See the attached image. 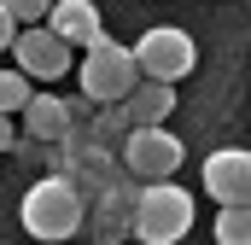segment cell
<instances>
[{"label": "cell", "mask_w": 251, "mask_h": 245, "mask_svg": "<svg viewBox=\"0 0 251 245\" xmlns=\"http://www.w3.org/2000/svg\"><path fill=\"white\" fill-rule=\"evenodd\" d=\"M193 228V198L187 187H176L170 175L164 181H140V198H134V234L146 245H176L187 240Z\"/></svg>", "instance_id": "6da1fadb"}, {"label": "cell", "mask_w": 251, "mask_h": 245, "mask_svg": "<svg viewBox=\"0 0 251 245\" xmlns=\"http://www.w3.org/2000/svg\"><path fill=\"white\" fill-rule=\"evenodd\" d=\"M82 228V193L70 175H47L24 193V234L35 240H70Z\"/></svg>", "instance_id": "7a4b0ae2"}, {"label": "cell", "mask_w": 251, "mask_h": 245, "mask_svg": "<svg viewBox=\"0 0 251 245\" xmlns=\"http://www.w3.org/2000/svg\"><path fill=\"white\" fill-rule=\"evenodd\" d=\"M76 76H82V94L94 99V105H111V99H123L128 88H134V53H128L123 41H111V35H94L88 41V59L76 64Z\"/></svg>", "instance_id": "3957f363"}, {"label": "cell", "mask_w": 251, "mask_h": 245, "mask_svg": "<svg viewBox=\"0 0 251 245\" xmlns=\"http://www.w3.org/2000/svg\"><path fill=\"white\" fill-rule=\"evenodd\" d=\"M128 53H134V70L140 76H158V82H181V76H193V64H199L193 35L176 29V24H152Z\"/></svg>", "instance_id": "277c9868"}, {"label": "cell", "mask_w": 251, "mask_h": 245, "mask_svg": "<svg viewBox=\"0 0 251 245\" xmlns=\"http://www.w3.org/2000/svg\"><path fill=\"white\" fill-rule=\"evenodd\" d=\"M123 164H128V175H140V181H164V175L181 170V140L164 122H128Z\"/></svg>", "instance_id": "5b68a950"}, {"label": "cell", "mask_w": 251, "mask_h": 245, "mask_svg": "<svg viewBox=\"0 0 251 245\" xmlns=\"http://www.w3.org/2000/svg\"><path fill=\"white\" fill-rule=\"evenodd\" d=\"M6 53L18 59V70H24L29 82H59L64 70H70V41H64V35H53L47 24H29V29H18Z\"/></svg>", "instance_id": "8992f818"}, {"label": "cell", "mask_w": 251, "mask_h": 245, "mask_svg": "<svg viewBox=\"0 0 251 245\" xmlns=\"http://www.w3.org/2000/svg\"><path fill=\"white\" fill-rule=\"evenodd\" d=\"M204 193L216 204H246L251 198V152L246 146H222L204 158Z\"/></svg>", "instance_id": "52a82bcc"}, {"label": "cell", "mask_w": 251, "mask_h": 245, "mask_svg": "<svg viewBox=\"0 0 251 245\" xmlns=\"http://www.w3.org/2000/svg\"><path fill=\"white\" fill-rule=\"evenodd\" d=\"M47 29L64 35L70 47H88L94 35H105V24H100V6H94V0H53V6H47Z\"/></svg>", "instance_id": "ba28073f"}, {"label": "cell", "mask_w": 251, "mask_h": 245, "mask_svg": "<svg viewBox=\"0 0 251 245\" xmlns=\"http://www.w3.org/2000/svg\"><path fill=\"white\" fill-rule=\"evenodd\" d=\"M170 111H176V82L134 76V88L123 94V117H128V122H164Z\"/></svg>", "instance_id": "9c48e42d"}, {"label": "cell", "mask_w": 251, "mask_h": 245, "mask_svg": "<svg viewBox=\"0 0 251 245\" xmlns=\"http://www.w3.org/2000/svg\"><path fill=\"white\" fill-rule=\"evenodd\" d=\"M24 128H29L35 140H64V134H70V105L53 99V94H29V99H24Z\"/></svg>", "instance_id": "30bf717a"}, {"label": "cell", "mask_w": 251, "mask_h": 245, "mask_svg": "<svg viewBox=\"0 0 251 245\" xmlns=\"http://www.w3.org/2000/svg\"><path fill=\"white\" fill-rule=\"evenodd\" d=\"M251 240V198L216 210V245H246Z\"/></svg>", "instance_id": "8fae6325"}, {"label": "cell", "mask_w": 251, "mask_h": 245, "mask_svg": "<svg viewBox=\"0 0 251 245\" xmlns=\"http://www.w3.org/2000/svg\"><path fill=\"white\" fill-rule=\"evenodd\" d=\"M35 88H29V76L24 70H0V111L12 117V111H24V99H29Z\"/></svg>", "instance_id": "7c38bea8"}, {"label": "cell", "mask_w": 251, "mask_h": 245, "mask_svg": "<svg viewBox=\"0 0 251 245\" xmlns=\"http://www.w3.org/2000/svg\"><path fill=\"white\" fill-rule=\"evenodd\" d=\"M0 6H6V12H12V18H18V24H41V18H47V6H53V0H0Z\"/></svg>", "instance_id": "4fadbf2b"}, {"label": "cell", "mask_w": 251, "mask_h": 245, "mask_svg": "<svg viewBox=\"0 0 251 245\" xmlns=\"http://www.w3.org/2000/svg\"><path fill=\"white\" fill-rule=\"evenodd\" d=\"M12 35H18V18H12V12H6V6H0V53H6V47H12Z\"/></svg>", "instance_id": "5bb4252c"}, {"label": "cell", "mask_w": 251, "mask_h": 245, "mask_svg": "<svg viewBox=\"0 0 251 245\" xmlns=\"http://www.w3.org/2000/svg\"><path fill=\"white\" fill-rule=\"evenodd\" d=\"M0 152H12V117L0 111Z\"/></svg>", "instance_id": "9a60e30c"}]
</instances>
